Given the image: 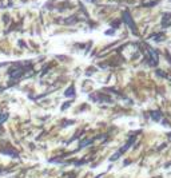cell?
I'll return each mask as SVG.
<instances>
[{
  "label": "cell",
  "mask_w": 171,
  "mask_h": 178,
  "mask_svg": "<svg viewBox=\"0 0 171 178\" xmlns=\"http://www.w3.org/2000/svg\"><path fill=\"white\" fill-rule=\"evenodd\" d=\"M124 19H126V22L128 23V26H130L131 28H134V24H132V22H131V19H130V15H128V14H124Z\"/></svg>",
  "instance_id": "obj_1"
},
{
  "label": "cell",
  "mask_w": 171,
  "mask_h": 178,
  "mask_svg": "<svg viewBox=\"0 0 171 178\" xmlns=\"http://www.w3.org/2000/svg\"><path fill=\"white\" fill-rule=\"evenodd\" d=\"M7 118H8V114H3L1 118H0V123H3V122H4V119H7Z\"/></svg>",
  "instance_id": "obj_2"
},
{
  "label": "cell",
  "mask_w": 171,
  "mask_h": 178,
  "mask_svg": "<svg viewBox=\"0 0 171 178\" xmlns=\"http://www.w3.org/2000/svg\"><path fill=\"white\" fill-rule=\"evenodd\" d=\"M72 94H74V90H68V91L66 92V95H67V97H69V95H72Z\"/></svg>",
  "instance_id": "obj_3"
}]
</instances>
